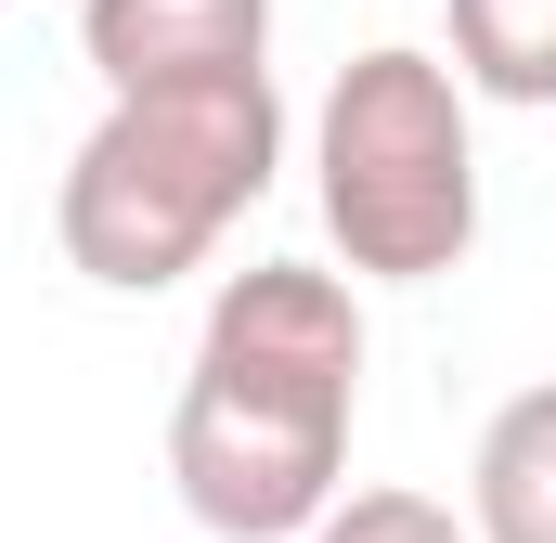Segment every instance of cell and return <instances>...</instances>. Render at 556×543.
Listing matches in <instances>:
<instances>
[{
    "label": "cell",
    "mask_w": 556,
    "mask_h": 543,
    "mask_svg": "<svg viewBox=\"0 0 556 543\" xmlns=\"http://www.w3.org/2000/svg\"><path fill=\"white\" fill-rule=\"evenodd\" d=\"M350 414H363V298L324 260H247L181 363L168 414V479L194 531L220 543H298L350 479Z\"/></svg>",
    "instance_id": "1"
},
{
    "label": "cell",
    "mask_w": 556,
    "mask_h": 543,
    "mask_svg": "<svg viewBox=\"0 0 556 543\" xmlns=\"http://www.w3.org/2000/svg\"><path fill=\"white\" fill-rule=\"evenodd\" d=\"M285 168V91L273 65H207V78H142L104 91L91 142L52 181V247L104 298H155L207 260Z\"/></svg>",
    "instance_id": "2"
},
{
    "label": "cell",
    "mask_w": 556,
    "mask_h": 543,
    "mask_svg": "<svg viewBox=\"0 0 556 543\" xmlns=\"http://www.w3.org/2000/svg\"><path fill=\"white\" fill-rule=\"evenodd\" d=\"M466 78L453 52L376 39L337 65L324 117H311V207L350 285H440L479 247V130H466Z\"/></svg>",
    "instance_id": "3"
},
{
    "label": "cell",
    "mask_w": 556,
    "mask_h": 543,
    "mask_svg": "<svg viewBox=\"0 0 556 543\" xmlns=\"http://www.w3.org/2000/svg\"><path fill=\"white\" fill-rule=\"evenodd\" d=\"M78 52H91L104 91L207 78V65H273V0H78Z\"/></svg>",
    "instance_id": "4"
},
{
    "label": "cell",
    "mask_w": 556,
    "mask_h": 543,
    "mask_svg": "<svg viewBox=\"0 0 556 543\" xmlns=\"http://www.w3.org/2000/svg\"><path fill=\"white\" fill-rule=\"evenodd\" d=\"M466 531L479 543H556V376L492 402L479 453H466Z\"/></svg>",
    "instance_id": "5"
},
{
    "label": "cell",
    "mask_w": 556,
    "mask_h": 543,
    "mask_svg": "<svg viewBox=\"0 0 556 543\" xmlns=\"http://www.w3.org/2000/svg\"><path fill=\"white\" fill-rule=\"evenodd\" d=\"M440 26L479 104H556V0H440Z\"/></svg>",
    "instance_id": "6"
},
{
    "label": "cell",
    "mask_w": 556,
    "mask_h": 543,
    "mask_svg": "<svg viewBox=\"0 0 556 543\" xmlns=\"http://www.w3.org/2000/svg\"><path fill=\"white\" fill-rule=\"evenodd\" d=\"M298 543H479V531H466L440 492H337Z\"/></svg>",
    "instance_id": "7"
},
{
    "label": "cell",
    "mask_w": 556,
    "mask_h": 543,
    "mask_svg": "<svg viewBox=\"0 0 556 543\" xmlns=\"http://www.w3.org/2000/svg\"><path fill=\"white\" fill-rule=\"evenodd\" d=\"M0 13H13V0H0Z\"/></svg>",
    "instance_id": "8"
}]
</instances>
